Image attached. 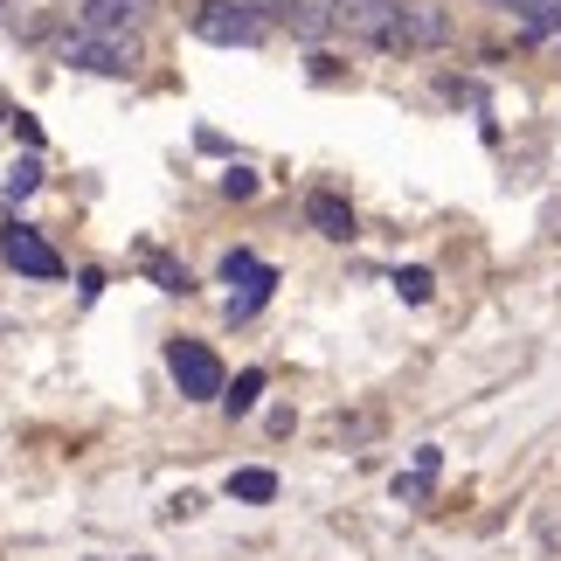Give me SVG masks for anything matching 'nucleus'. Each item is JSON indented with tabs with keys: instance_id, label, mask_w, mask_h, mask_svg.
<instances>
[{
	"instance_id": "nucleus-11",
	"label": "nucleus",
	"mask_w": 561,
	"mask_h": 561,
	"mask_svg": "<svg viewBox=\"0 0 561 561\" xmlns=\"http://www.w3.org/2000/svg\"><path fill=\"white\" fill-rule=\"evenodd\" d=\"M229 492H236V500H250V506H264L271 500V492H277V479H271V471H236V479H229Z\"/></svg>"
},
{
	"instance_id": "nucleus-4",
	"label": "nucleus",
	"mask_w": 561,
	"mask_h": 561,
	"mask_svg": "<svg viewBox=\"0 0 561 561\" xmlns=\"http://www.w3.org/2000/svg\"><path fill=\"white\" fill-rule=\"evenodd\" d=\"M388 28H396V8H388V0H333V35L388 42Z\"/></svg>"
},
{
	"instance_id": "nucleus-9",
	"label": "nucleus",
	"mask_w": 561,
	"mask_h": 561,
	"mask_svg": "<svg viewBox=\"0 0 561 561\" xmlns=\"http://www.w3.org/2000/svg\"><path fill=\"white\" fill-rule=\"evenodd\" d=\"M306 222L319 236H333V243H347V236H354V208L340 202V194H312V202H306Z\"/></svg>"
},
{
	"instance_id": "nucleus-5",
	"label": "nucleus",
	"mask_w": 561,
	"mask_h": 561,
	"mask_svg": "<svg viewBox=\"0 0 561 561\" xmlns=\"http://www.w3.org/2000/svg\"><path fill=\"white\" fill-rule=\"evenodd\" d=\"M0 256H8V264L21 271V277H62V256L42 243V236L28 229V222H14L8 236H0Z\"/></svg>"
},
{
	"instance_id": "nucleus-17",
	"label": "nucleus",
	"mask_w": 561,
	"mask_h": 561,
	"mask_svg": "<svg viewBox=\"0 0 561 561\" xmlns=\"http://www.w3.org/2000/svg\"><path fill=\"white\" fill-rule=\"evenodd\" d=\"M492 8H527V0H492Z\"/></svg>"
},
{
	"instance_id": "nucleus-3",
	"label": "nucleus",
	"mask_w": 561,
	"mask_h": 561,
	"mask_svg": "<svg viewBox=\"0 0 561 561\" xmlns=\"http://www.w3.org/2000/svg\"><path fill=\"white\" fill-rule=\"evenodd\" d=\"M222 277L236 285L229 319H250V312L271 298V285H277V271H271V264H256V256H243V250H229V256H222Z\"/></svg>"
},
{
	"instance_id": "nucleus-15",
	"label": "nucleus",
	"mask_w": 561,
	"mask_h": 561,
	"mask_svg": "<svg viewBox=\"0 0 561 561\" xmlns=\"http://www.w3.org/2000/svg\"><path fill=\"white\" fill-rule=\"evenodd\" d=\"M396 285H402V298H409V306H423V298H430V271H402Z\"/></svg>"
},
{
	"instance_id": "nucleus-7",
	"label": "nucleus",
	"mask_w": 561,
	"mask_h": 561,
	"mask_svg": "<svg viewBox=\"0 0 561 561\" xmlns=\"http://www.w3.org/2000/svg\"><path fill=\"white\" fill-rule=\"evenodd\" d=\"M430 42H444V8H396L388 49H430Z\"/></svg>"
},
{
	"instance_id": "nucleus-6",
	"label": "nucleus",
	"mask_w": 561,
	"mask_h": 561,
	"mask_svg": "<svg viewBox=\"0 0 561 561\" xmlns=\"http://www.w3.org/2000/svg\"><path fill=\"white\" fill-rule=\"evenodd\" d=\"M62 62H77V70H91V77H125L133 70V49H125V42H104V35H77L70 49H62Z\"/></svg>"
},
{
	"instance_id": "nucleus-13",
	"label": "nucleus",
	"mask_w": 561,
	"mask_h": 561,
	"mask_svg": "<svg viewBox=\"0 0 561 561\" xmlns=\"http://www.w3.org/2000/svg\"><path fill=\"white\" fill-rule=\"evenodd\" d=\"M256 396H264V375H256V368H250L243 381H236V396H222V402L236 409V416H243V409H256Z\"/></svg>"
},
{
	"instance_id": "nucleus-1",
	"label": "nucleus",
	"mask_w": 561,
	"mask_h": 561,
	"mask_svg": "<svg viewBox=\"0 0 561 561\" xmlns=\"http://www.w3.org/2000/svg\"><path fill=\"white\" fill-rule=\"evenodd\" d=\"M167 368H174L181 396H194V402L222 396V360H215V354L202 347V340H174V347H167Z\"/></svg>"
},
{
	"instance_id": "nucleus-16",
	"label": "nucleus",
	"mask_w": 561,
	"mask_h": 561,
	"mask_svg": "<svg viewBox=\"0 0 561 561\" xmlns=\"http://www.w3.org/2000/svg\"><path fill=\"white\" fill-rule=\"evenodd\" d=\"M222 194H236V202H243V194H256V174H243V167H229V174H222Z\"/></svg>"
},
{
	"instance_id": "nucleus-8",
	"label": "nucleus",
	"mask_w": 561,
	"mask_h": 561,
	"mask_svg": "<svg viewBox=\"0 0 561 561\" xmlns=\"http://www.w3.org/2000/svg\"><path fill=\"white\" fill-rule=\"evenodd\" d=\"M133 21H146V0H83V28L91 35H118Z\"/></svg>"
},
{
	"instance_id": "nucleus-12",
	"label": "nucleus",
	"mask_w": 561,
	"mask_h": 561,
	"mask_svg": "<svg viewBox=\"0 0 561 561\" xmlns=\"http://www.w3.org/2000/svg\"><path fill=\"white\" fill-rule=\"evenodd\" d=\"M520 28L527 35H554L561 28V0H527V8H520Z\"/></svg>"
},
{
	"instance_id": "nucleus-2",
	"label": "nucleus",
	"mask_w": 561,
	"mask_h": 561,
	"mask_svg": "<svg viewBox=\"0 0 561 561\" xmlns=\"http://www.w3.org/2000/svg\"><path fill=\"white\" fill-rule=\"evenodd\" d=\"M194 35L202 42H256L264 35V21H256V8L250 0H202V14H194Z\"/></svg>"
},
{
	"instance_id": "nucleus-14",
	"label": "nucleus",
	"mask_w": 561,
	"mask_h": 561,
	"mask_svg": "<svg viewBox=\"0 0 561 561\" xmlns=\"http://www.w3.org/2000/svg\"><path fill=\"white\" fill-rule=\"evenodd\" d=\"M35 187H42V167H35V160H21L14 174H8V202H21V194H35Z\"/></svg>"
},
{
	"instance_id": "nucleus-10",
	"label": "nucleus",
	"mask_w": 561,
	"mask_h": 561,
	"mask_svg": "<svg viewBox=\"0 0 561 561\" xmlns=\"http://www.w3.org/2000/svg\"><path fill=\"white\" fill-rule=\"evenodd\" d=\"M437 465H444L437 450H416V465H409L402 479H396V500H423V492L437 485Z\"/></svg>"
}]
</instances>
